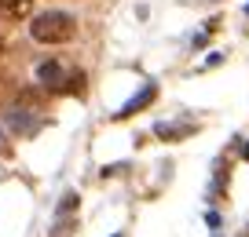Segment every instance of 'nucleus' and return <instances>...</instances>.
Listing matches in <instances>:
<instances>
[{
  "label": "nucleus",
  "mask_w": 249,
  "mask_h": 237,
  "mask_svg": "<svg viewBox=\"0 0 249 237\" xmlns=\"http://www.w3.org/2000/svg\"><path fill=\"white\" fill-rule=\"evenodd\" d=\"M73 33H77V18L70 11L52 8L30 18V37L37 44H66V40H73Z\"/></svg>",
  "instance_id": "f257e3e1"
},
{
  "label": "nucleus",
  "mask_w": 249,
  "mask_h": 237,
  "mask_svg": "<svg viewBox=\"0 0 249 237\" xmlns=\"http://www.w3.org/2000/svg\"><path fill=\"white\" fill-rule=\"evenodd\" d=\"M198 131V121H158L154 124V135L161 142H183Z\"/></svg>",
  "instance_id": "f03ea898"
},
{
  "label": "nucleus",
  "mask_w": 249,
  "mask_h": 237,
  "mask_svg": "<svg viewBox=\"0 0 249 237\" xmlns=\"http://www.w3.org/2000/svg\"><path fill=\"white\" fill-rule=\"evenodd\" d=\"M158 99V84H143L140 92L132 95V99L124 102V106H117V113H114V121H128V117H136L140 110H147L150 102Z\"/></svg>",
  "instance_id": "7ed1b4c3"
},
{
  "label": "nucleus",
  "mask_w": 249,
  "mask_h": 237,
  "mask_svg": "<svg viewBox=\"0 0 249 237\" xmlns=\"http://www.w3.org/2000/svg\"><path fill=\"white\" fill-rule=\"evenodd\" d=\"M37 80L48 88H62V80H66V69H62V62H40L37 66Z\"/></svg>",
  "instance_id": "20e7f679"
},
{
  "label": "nucleus",
  "mask_w": 249,
  "mask_h": 237,
  "mask_svg": "<svg viewBox=\"0 0 249 237\" xmlns=\"http://www.w3.org/2000/svg\"><path fill=\"white\" fill-rule=\"evenodd\" d=\"M8 124L18 131V135H33V131L40 128V121H37L33 113H26V110H11V113H8Z\"/></svg>",
  "instance_id": "39448f33"
},
{
  "label": "nucleus",
  "mask_w": 249,
  "mask_h": 237,
  "mask_svg": "<svg viewBox=\"0 0 249 237\" xmlns=\"http://www.w3.org/2000/svg\"><path fill=\"white\" fill-rule=\"evenodd\" d=\"M30 8H33V0H4V4H0V18H4V22H15V18L30 15Z\"/></svg>",
  "instance_id": "423d86ee"
},
{
  "label": "nucleus",
  "mask_w": 249,
  "mask_h": 237,
  "mask_svg": "<svg viewBox=\"0 0 249 237\" xmlns=\"http://www.w3.org/2000/svg\"><path fill=\"white\" fill-rule=\"evenodd\" d=\"M242 161H249V142H246V146H242Z\"/></svg>",
  "instance_id": "0eeeda50"
},
{
  "label": "nucleus",
  "mask_w": 249,
  "mask_h": 237,
  "mask_svg": "<svg viewBox=\"0 0 249 237\" xmlns=\"http://www.w3.org/2000/svg\"><path fill=\"white\" fill-rule=\"evenodd\" d=\"M246 15H249V4H246Z\"/></svg>",
  "instance_id": "6e6552de"
},
{
  "label": "nucleus",
  "mask_w": 249,
  "mask_h": 237,
  "mask_svg": "<svg viewBox=\"0 0 249 237\" xmlns=\"http://www.w3.org/2000/svg\"><path fill=\"white\" fill-rule=\"evenodd\" d=\"M114 237H121V234H114Z\"/></svg>",
  "instance_id": "1a4fd4ad"
}]
</instances>
